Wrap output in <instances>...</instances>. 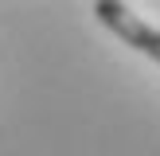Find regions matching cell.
<instances>
[{"instance_id": "obj_1", "label": "cell", "mask_w": 160, "mask_h": 156, "mask_svg": "<svg viewBox=\"0 0 160 156\" xmlns=\"http://www.w3.org/2000/svg\"><path fill=\"white\" fill-rule=\"evenodd\" d=\"M94 16L102 20V27H109L117 39H125V47L148 55L152 62H160V27L145 23L129 4H117V0H98L94 4Z\"/></svg>"}]
</instances>
